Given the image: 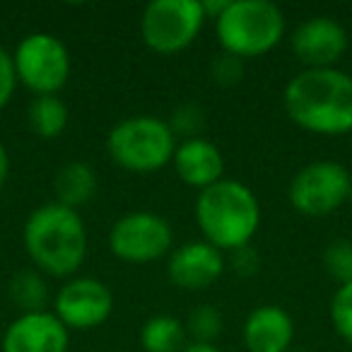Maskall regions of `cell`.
Here are the masks:
<instances>
[{"label":"cell","instance_id":"1","mask_svg":"<svg viewBox=\"0 0 352 352\" xmlns=\"http://www.w3.org/2000/svg\"><path fill=\"white\" fill-rule=\"evenodd\" d=\"M285 113L314 135L352 133V75L340 68L297 73L283 92Z\"/></svg>","mask_w":352,"mask_h":352},{"label":"cell","instance_id":"2","mask_svg":"<svg viewBox=\"0 0 352 352\" xmlns=\"http://www.w3.org/2000/svg\"><path fill=\"white\" fill-rule=\"evenodd\" d=\"M27 256L39 273L75 278L87 258V227L78 210L44 203L30 212L22 230Z\"/></svg>","mask_w":352,"mask_h":352},{"label":"cell","instance_id":"3","mask_svg":"<svg viewBox=\"0 0 352 352\" xmlns=\"http://www.w3.org/2000/svg\"><path fill=\"white\" fill-rule=\"evenodd\" d=\"M196 225L215 249L239 251L251 244L261 227V203L246 184L222 179L196 198Z\"/></svg>","mask_w":352,"mask_h":352},{"label":"cell","instance_id":"4","mask_svg":"<svg viewBox=\"0 0 352 352\" xmlns=\"http://www.w3.org/2000/svg\"><path fill=\"white\" fill-rule=\"evenodd\" d=\"M287 32L283 10L270 0H227L215 17V34L222 51L239 60L273 51Z\"/></svg>","mask_w":352,"mask_h":352},{"label":"cell","instance_id":"5","mask_svg":"<svg viewBox=\"0 0 352 352\" xmlns=\"http://www.w3.org/2000/svg\"><path fill=\"white\" fill-rule=\"evenodd\" d=\"M179 138L169 121L140 113L118 121L107 135V152L116 166L133 174H152L174 160Z\"/></svg>","mask_w":352,"mask_h":352},{"label":"cell","instance_id":"6","mask_svg":"<svg viewBox=\"0 0 352 352\" xmlns=\"http://www.w3.org/2000/svg\"><path fill=\"white\" fill-rule=\"evenodd\" d=\"M206 22L203 0H155L142 10L140 36L150 51L174 56L198 39Z\"/></svg>","mask_w":352,"mask_h":352},{"label":"cell","instance_id":"7","mask_svg":"<svg viewBox=\"0 0 352 352\" xmlns=\"http://www.w3.org/2000/svg\"><path fill=\"white\" fill-rule=\"evenodd\" d=\"M352 176L345 164L316 160L292 176L287 188L289 206L304 217H328L350 201Z\"/></svg>","mask_w":352,"mask_h":352},{"label":"cell","instance_id":"8","mask_svg":"<svg viewBox=\"0 0 352 352\" xmlns=\"http://www.w3.org/2000/svg\"><path fill=\"white\" fill-rule=\"evenodd\" d=\"M17 82L34 97L58 94L70 78L68 46L51 32H32L12 51Z\"/></svg>","mask_w":352,"mask_h":352},{"label":"cell","instance_id":"9","mask_svg":"<svg viewBox=\"0 0 352 352\" xmlns=\"http://www.w3.org/2000/svg\"><path fill=\"white\" fill-rule=\"evenodd\" d=\"M109 251L123 263H155L174 251V230L152 210H131L109 230Z\"/></svg>","mask_w":352,"mask_h":352},{"label":"cell","instance_id":"10","mask_svg":"<svg viewBox=\"0 0 352 352\" xmlns=\"http://www.w3.org/2000/svg\"><path fill=\"white\" fill-rule=\"evenodd\" d=\"M51 311L68 331H92L111 316L113 292L97 278H70L56 292Z\"/></svg>","mask_w":352,"mask_h":352},{"label":"cell","instance_id":"11","mask_svg":"<svg viewBox=\"0 0 352 352\" xmlns=\"http://www.w3.org/2000/svg\"><path fill=\"white\" fill-rule=\"evenodd\" d=\"M289 46L304 70L338 68L350 46V39H347V30L336 17L316 15L294 27Z\"/></svg>","mask_w":352,"mask_h":352},{"label":"cell","instance_id":"12","mask_svg":"<svg viewBox=\"0 0 352 352\" xmlns=\"http://www.w3.org/2000/svg\"><path fill=\"white\" fill-rule=\"evenodd\" d=\"M225 273V254L206 239L186 241L166 256V275L174 287L198 292L215 285Z\"/></svg>","mask_w":352,"mask_h":352},{"label":"cell","instance_id":"13","mask_svg":"<svg viewBox=\"0 0 352 352\" xmlns=\"http://www.w3.org/2000/svg\"><path fill=\"white\" fill-rule=\"evenodd\" d=\"M70 331L54 311L20 314L3 333V352H68Z\"/></svg>","mask_w":352,"mask_h":352},{"label":"cell","instance_id":"14","mask_svg":"<svg viewBox=\"0 0 352 352\" xmlns=\"http://www.w3.org/2000/svg\"><path fill=\"white\" fill-rule=\"evenodd\" d=\"M171 164H174L176 176L186 186L198 188V193L225 179V157L220 147L203 135L179 140Z\"/></svg>","mask_w":352,"mask_h":352},{"label":"cell","instance_id":"15","mask_svg":"<svg viewBox=\"0 0 352 352\" xmlns=\"http://www.w3.org/2000/svg\"><path fill=\"white\" fill-rule=\"evenodd\" d=\"M241 336L249 352H287L294 340V321L287 309L261 304L246 316Z\"/></svg>","mask_w":352,"mask_h":352},{"label":"cell","instance_id":"16","mask_svg":"<svg viewBox=\"0 0 352 352\" xmlns=\"http://www.w3.org/2000/svg\"><path fill=\"white\" fill-rule=\"evenodd\" d=\"M97 188H99L97 171H94L87 162L73 160L56 171L54 203L80 212V208L87 206V203L97 196Z\"/></svg>","mask_w":352,"mask_h":352},{"label":"cell","instance_id":"17","mask_svg":"<svg viewBox=\"0 0 352 352\" xmlns=\"http://www.w3.org/2000/svg\"><path fill=\"white\" fill-rule=\"evenodd\" d=\"M140 345L145 352H182L188 345L186 326L169 314H155L142 323Z\"/></svg>","mask_w":352,"mask_h":352},{"label":"cell","instance_id":"18","mask_svg":"<svg viewBox=\"0 0 352 352\" xmlns=\"http://www.w3.org/2000/svg\"><path fill=\"white\" fill-rule=\"evenodd\" d=\"M68 107L58 94H41L30 102L27 109V121L36 138L41 140H54L68 128Z\"/></svg>","mask_w":352,"mask_h":352},{"label":"cell","instance_id":"19","mask_svg":"<svg viewBox=\"0 0 352 352\" xmlns=\"http://www.w3.org/2000/svg\"><path fill=\"white\" fill-rule=\"evenodd\" d=\"M8 297L20 309V314L46 311V304L51 299L46 275L39 273L36 268L17 270L10 278V285H8Z\"/></svg>","mask_w":352,"mask_h":352},{"label":"cell","instance_id":"20","mask_svg":"<svg viewBox=\"0 0 352 352\" xmlns=\"http://www.w3.org/2000/svg\"><path fill=\"white\" fill-rule=\"evenodd\" d=\"M186 326V336H188V342H201V345H215V340L220 338L222 333V314L217 307L212 304H201L196 307L188 318L184 321Z\"/></svg>","mask_w":352,"mask_h":352},{"label":"cell","instance_id":"21","mask_svg":"<svg viewBox=\"0 0 352 352\" xmlns=\"http://www.w3.org/2000/svg\"><path fill=\"white\" fill-rule=\"evenodd\" d=\"M323 268L338 285L352 283V241L333 239L323 249Z\"/></svg>","mask_w":352,"mask_h":352},{"label":"cell","instance_id":"22","mask_svg":"<svg viewBox=\"0 0 352 352\" xmlns=\"http://www.w3.org/2000/svg\"><path fill=\"white\" fill-rule=\"evenodd\" d=\"M331 323L338 336L352 345V283L338 285L331 299Z\"/></svg>","mask_w":352,"mask_h":352},{"label":"cell","instance_id":"23","mask_svg":"<svg viewBox=\"0 0 352 352\" xmlns=\"http://www.w3.org/2000/svg\"><path fill=\"white\" fill-rule=\"evenodd\" d=\"M169 126L176 138L188 140V138H201L203 131V111L196 104H184V107L174 109L169 118Z\"/></svg>","mask_w":352,"mask_h":352},{"label":"cell","instance_id":"24","mask_svg":"<svg viewBox=\"0 0 352 352\" xmlns=\"http://www.w3.org/2000/svg\"><path fill=\"white\" fill-rule=\"evenodd\" d=\"M17 73L15 63H12V54L0 46V111L12 102L17 89Z\"/></svg>","mask_w":352,"mask_h":352},{"label":"cell","instance_id":"25","mask_svg":"<svg viewBox=\"0 0 352 352\" xmlns=\"http://www.w3.org/2000/svg\"><path fill=\"white\" fill-rule=\"evenodd\" d=\"M244 60H239V58H234V56H227V54H222L220 58L212 63V75H215V80L217 82H222V85H234V82H239V78H241V73H244Z\"/></svg>","mask_w":352,"mask_h":352},{"label":"cell","instance_id":"26","mask_svg":"<svg viewBox=\"0 0 352 352\" xmlns=\"http://www.w3.org/2000/svg\"><path fill=\"white\" fill-rule=\"evenodd\" d=\"M234 268L239 270V273H256V268H258V258H256V254L251 251V246H244V249L234 251Z\"/></svg>","mask_w":352,"mask_h":352},{"label":"cell","instance_id":"27","mask_svg":"<svg viewBox=\"0 0 352 352\" xmlns=\"http://www.w3.org/2000/svg\"><path fill=\"white\" fill-rule=\"evenodd\" d=\"M8 176H10V155H8V147L0 142V188L6 186Z\"/></svg>","mask_w":352,"mask_h":352},{"label":"cell","instance_id":"28","mask_svg":"<svg viewBox=\"0 0 352 352\" xmlns=\"http://www.w3.org/2000/svg\"><path fill=\"white\" fill-rule=\"evenodd\" d=\"M182 352H220V347L215 345H201V342H188Z\"/></svg>","mask_w":352,"mask_h":352},{"label":"cell","instance_id":"29","mask_svg":"<svg viewBox=\"0 0 352 352\" xmlns=\"http://www.w3.org/2000/svg\"><path fill=\"white\" fill-rule=\"evenodd\" d=\"M347 203H350V206H352V188H350V201H347Z\"/></svg>","mask_w":352,"mask_h":352},{"label":"cell","instance_id":"30","mask_svg":"<svg viewBox=\"0 0 352 352\" xmlns=\"http://www.w3.org/2000/svg\"><path fill=\"white\" fill-rule=\"evenodd\" d=\"M350 135H352V133H350Z\"/></svg>","mask_w":352,"mask_h":352}]
</instances>
